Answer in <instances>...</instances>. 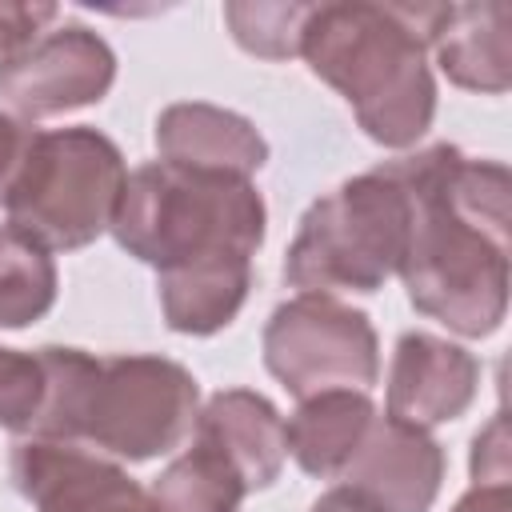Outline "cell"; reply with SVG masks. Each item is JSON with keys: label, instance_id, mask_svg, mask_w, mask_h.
Returning a JSON list of instances; mask_svg holds the SVG:
<instances>
[{"label": "cell", "instance_id": "1", "mask_svg": "<svg viewBox=\"0 0 512 512\" xmlns=\"http://www.w3.org/2000/svg\"><path fill=\"white\" fill-rule=\"evenodd\" d=\"M384 168L408 200L396 276L412 308L456 336H492L508 312V168L444 140Z\"/></svg>", "mask_w": 512, "mask_h": 512}, {"label": "cell", "instance_id": "2", "mask_svg": "<svg viewBox=\"0 0 512 512\" xmlns=\"http://www.w3.org/2000/svg\"><path fill=\"white\" fill-rule=\"evenodd\" d=\"M448 4H312L300 56L332 84L368 140L412 148L436 116V76L428 44Z\"/></svg>", "mask_w": 512, "mask_h": 512}, {"label": "cell", "instance_id": "3", "mask_svg": "<svg viewBox=\"0 0 512 512\" xmlns=\"http://www.w3.org/2000/svg\"><path fill=\"white\" fill-rule=\"evenodd\" d=\"M36 356L44 400L28 436L140 464L180 448L196 424L200 384L168 356H92L64 344H48Z\"/></svg>", "mask_w": 512, "mask_h": 512}, {"label": "cell", "instance_id": "4", "mask_svg": "<svg viewBox=\"0 0 512 512\" xmlns=\"http://www.w3.org/2000/svg\"><path fill=\"white\" fill-rule=\"evenodd\" d=\"M108 232L128 256L164 276L216 260H252L268 232V208L244 176L152 160L128 172Z\"/></svg>", "mask_w": 512, "mask_h": 512}, {"label": "cell", "instance_id": "5", "mask_svg": "<svg viewBox=\"0 0 512 512\" xmlns=\"http://www.w3.org/2000/svg\"><path fill=\"white\" fill-rule=\"evenodd\" d=\"M124 180V152L104 132L32 128L0 208L48 252H76L112 228Z\"/></svg>", "mask_w": 512, "mask_h": 512}, {"label": "cell", "instance_id": "6", "mask_svg": "<svg viewBox=\"0 0 512 512\" xmlns=\"http://www.w3.org/2000/svg\"><path fill=\"white\" fill-rule=\"evenodd\" d=\"M408 236V200L376 164L308 204L284 256V280L300 292H376L396 276Z\"/></svg>", "mask_w": 512, "mask_h": 512}, {"label": "cell", "instance_id": "7", "mask_svg": "<svg viewBox=\"0 0 512 512\" xmlns=\"http://www.w3.org/2000/svg\"><path fill=\"white\" fill-rule=\"evenodd\" d=\"M260 348L264 368L296 400L332 388L368 392L380 376V340L372 320L328 292H296L276 304Z\"/></svg>", "mask_w": 512, "mask_h": 512}, {"label": "cell", "instance_id": "8", "mask_svg": "<svg viewBox=\"0 0 512 512\" xmlns=\"http://www.w3.org/2000/svg\"><path fill=\"white\" fill-rule=\"evenodd\" d=\"M116 80V52L84 24L36 36L28 48L0 56V100L16 120H48L100 104Z\"/></svg>", "mask_w": 512, "mask_h": 512}, {"label": "cell", "instance_id": "9", "mask_svg": "<svg viewBox=\"0 0 512 512\" xmlns=\"http://www.w3.org/2000/svg\"><path fill=\"white\" fill-rule=\"evenodd\" d=\"M12 484L36 512H152L140 488L116 460L80 444L24 436L12 448Z\"/></svg>", "mask_w": 512, "mask_h": 512}, {"label": "cell", "instance_id": "10", "mask_svg": "<svg viewBox=\"0 0 512 512\" xmlns=\"http://www.w3.org/2000/svg\"><path fill=\"white\" fill-rule=\"evenodd\" d=\"M336 480L360 492L376 512H432L444 484V448L424 428L372 416Z\"/></svg>", "mask_w": 512, "mask_h": 512}, {"label": "cell", "instance_id": "11", "mask_svg": "<svg viewBox=\"0 0 512 512\" xmlns=\"http://www.w3.org/2000/svg\"><path fill=\"white\" fill-rule=\"evenodd\" d=\"M480 388V360L432 332H404L388 368V412L412 428H440L464 416Z\"/></svg>", "mask_w": 512, "mask_h": 512}, {"label": "cell", "instance_id": "12", "mask_svg": "<svg viewBox=\"0 0 512 512\" xmlns=\"http://www.w3.org/2000/svg\"><path fill=\"white\" fill-rule=\"evenodd\" d=\"M156 152L164 164L196 168V172H224L252 180L268 164V140L256 124L232 108L180 100L156 116Z\"/></svg>", "mask_w": 512, "mask_h": 512}, {"label": "cell", "instance_id": "13", "mask_svg": "<svg viewBox=\"0 0 512 512\" xmlns=\"http://www.w3.org/2000/svg\"><path fill=\"white\" fill-rule=\"evenodd\" d=\"M192 436L212 444L240 472L248 492L268 488L288 460L284 416L268 396L252 388H224L208 396L204 408L196 412Z\"/></svg>", "mask_w": 512, "mask_h": 512}, {"label": "cell", "instance_id": "14", "mask_svg": "<svg viewBox=\"0 0 512 512\" xmlns=\"http://www.w3.org/2000/svg\"><path fill=\"white\" fill-rule=\"evenodd\" d=\"M436 64L456 88L500 96L512 84V8L488 4H448L444 20L428 44Z\"/></svg>", "mask_w": 512, "mask_h": 512}, {"label": "cell", "instance_id": "15", "mask_svg": "<svg viewBox=\"0 0 512 512\" xmlns=\"http://www.w3.org/2000/svg\"><path fill=\"white\" fill-rule=\"evenodd\" d=\"M372 416H376V404L368 400V392H356V388L304 396L296 412L284 420L288 452L308 476L336 480L352 460V452L360 448Z\"/></svg>", "mask_w": 512, "mask_h": 512}, {"label": "cell", "instance_id": "16", "mask_svg": "<svg viewBox=\"0 0 512 512\" xmlns=\"http://www.w3.org/2000/svg\"><path fill=\"white\" fill-rule=\"evenodd\" d=\"M244 496L240 472L196 436L148 488L152 512H240Z\"/></svg>", "mask_w": 512, "mask_h": 512}, {"label": "cell", "instance_id": "17", "mask_svg": "<svg viewBox=\"0 0 512 512\" xmlns=\"http://www.w3.org/2000/svg\"><path fill=\"white\" fill-rule=\"evenodd\" d=\"M56 260L28 232L0 224V328H28L56 304Z\"/></svg>", "mask_w": 512, "mask_h": 512}, {"label": "cell", "instance_id": "18", "mask_svg": "<svg viewBox=\"0 0 512 512\" xmlns=\"http://www.w3.org/2000/svg\"><path fill=\"white\" fill-rule=\"evenodd\" d=\"M312 4H224L236 44L264 60L300 56V32Z\"/></svg>", "mask_w": 512, "mask_h": 512}, {"label": "cell", "instance_id": "19", "mask_svg": "<svg viewBox=\"0 0 512 512\" xmlns=\"http://www.w3.org/2000/svg\"><path fill=\"white\" fill-rule=\"evenodd\" d=\"M44 400V368L36 352L0 344V428L28 436Z\"/></svg>", "mask_w": 512, "mask_h": 512}, {"label": "cell", "instance_id": "20", "mask_svg": "<svg viewBox=\"0 0 512 512\" xmlns=\"http://www.w3.org/2000/svg\"><path fill=\"white\" fill-rule=\"evenodd\" d=\"M60 16L56 4H20V0H0V56H12L28 48L44 28Z\"/></svg>", "mask_w": 512, "mask_h": 512}, {"label": "cell", "instance_id": "21", "mask_svg": "<svg viewBox=\"0 0 512 512\" xmlns=\"http://www.w3.org/2000/svg\"><path fill=\"white\" fill-rule=\"evenodd\" d=\"M472 484H508V420L496 412L472 440Z\"/></svg>", "mask_w": 512, "mask_h": 512}, {"label": "cell", "instance_id": "22", "mask_svg": "<svg viewBox=\"0 0 512 512\" xmlns=\"http://www.w3.org/2000/svg\"><path fill=\"white\" fill-rule=\"evenodd\" d=\"M28 132L32 128H24L16 116L0 112V200H4L8 184H12V176H16V164H20L24 144H28Z\"/></svg>", "mask_w": 512, "mask_h": 512}, {"label": "cell", "instance_id": "23", "mask_svg": "<svg viewBox=\"0 0 512 512\" xmlns=\"http://www.w3.org/2000/svg\"><path fill=\"white\" fill-rule=\"evenodd\" d=\"M508 508H512L508 484H472V488L452 504V512H508Z\"/></svg>", "mask_w": 512, "mask_h": 512}, {"label": "cell", "instance_id": "24", "mask_svg": "<svg viewBox=\"0 0 512 512\" xmlns=\"http://www.w3.org/2000/svg\"><path fill=\"white\" fill-rule=\"evenodd\" d=\"M308 512H376L360 492H352V488H344V484H336V488H328Z\"/></svg>", "mask_w": 512, "mask_h": 512}]
</instances>
